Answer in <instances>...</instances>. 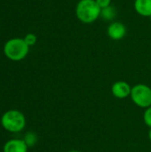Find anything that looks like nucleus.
<instances>
[{
	"instance_id": "obj_11",
	"label": "nucleus",
	"mask_w": 151,
	"mask_h": 152,
	"mask_svg": "<svg viewBox=\"0 0 151 152\" xmlns=\"http://www.w3.org/2000/svg\"><path fill=\"white\" fill-rule=\"evenodd\" d=\"M23 39L25 40L26 44L30 47L36 45V41H37V37L34 33H28L25 35V37H23Z\"/></svg>"
},
{
	"instance_id": "obj_14",
	"label": "nucleus",
	"mask_w": 151,
	"mask_h": 152,
	"mask_svg": "<svg viewBox=\"0 0 151 152\" xmlns=\"http://www.w3.org/2000/svg\"><path fill=\"white\" fill-rule=\"evenodd\" d=\"M148 136H149V140L150 141V142H151V128H150V131H149Z\"/></svg>"
},
{
	"instance_id": "obj_1",
	"label": "nucleus",
	"mask_w": 151,
	"mask_h": 152,
	"mask_svg": "<svg viewBox=\"0 0 151 152\" xmlns=\"http://www.w3.org/2000/svg\"><path fill=\"white\" fill-rule=\"evenodd\" d=\"M101 9L95 0H79L76 5V16L85 24H91L101 17Z\"/></svg>"
},
{
	"instance_id": "obj_7",
	"label": "nucleus",
	"mask_w": 151,
	"mask_h": 152,
	"mask_svg": "<svg viewBox=\"0 0 151 152\" xmlns=\"http://www.w3.org/2000/svg\"><path fill=\"white\" fill-rule=\"evenodd\" d=\"M28 147L23 139H11L3 148V152H28Z\"/></svg>"
},
{
	"instance_id": "obj_15",
	"label": "nucleus",
	"mask_w": 151,
	"mask_h": 152,
	"mask_svg": "<svg viewBox=\"0 0 151 152\" xmlns=\"http://www.w3.org/2000/svg\"><path fill=\"white\" fill-rule=\"evenodd\" d=\"M67 152H80V151H67Z\"/></svg>"
},
{
	"instance_id": "obj_3",
	"label": "nucleus",
	"mask_w": 151,
	"mask_h": 152,
	"mask_svg": "<svg viewBox=\"0 0 151 152\" xmlns=\"http://www.w3.org/2000/svg\"><path fill=\"white\" fill-rule=\"evenodd\" d=\"M2 127L9 133H20L26 126V117L18 110H9L1 117Z\"/></svg>"
},
{
	"instance_id": "obj_9",
	"label": "nucleus",
	"mask_w": 151,
	"mask_h": 152,
	"mask_svg": "<svg viewBox=\"0 0 151 152\" xmlns=\"http://www.w3.org/2000/svg\"><path fill=\"white\" fill-rule=\"evenodd\" d=\"M116 16H117V10L112 5L105 7L101 11V17L105 20H109L112 22L116 18Z\"/></svg>"
},
{
	"instance_id": "obj_12",
	"label": "nucleus",
	"mask_w": 151,
	"mask_h": 152,
	"mask_svg": "<svg viewBox=\"0 0 151 152\" xmlns=\"http://www.w3.org/2000/svg\"><path fill=\"white\" fill-rule=\"evenodd\" d=\"M143 121L148 127L151 128V106L145 109L143 113Z\"/></svg>"
},
{
	"instance_id": "obj_16",
	"label": "nucleus",
	"mask_w": 151,
	"mask_h": 152,
	"mask_svg": "<svg viewBox=\"0 0 151 152\" xmlns=\"http://www.w3.org/2000/svg\"><path fill=\"white\" fill-rule=\"evenodd\" d=\"M150 21H151V16H150Z\"/></svg>"
},
{
	"instance_id": "obj_2",
	"label": "nucleus",
	"mask_w": 151,
	"mask_h": 152,
	"mask_svg": "<svg viewBox=\"0 0 151 152\" xmlns=\"http://www.w3.org/2000/svg\"><path fill=\"white\" fill-rule=\"evenodd\" d=\"M3 51L7 59L12 61H20L28 56L29 46L23 38L13 37L5 42Z\"/></svg>"
},
{
	"instance_id": "obj_4",
	"label": "nucleus",
	"mask_w": 151,
	"mask_h": 152,
	"mask_svg": "<svg viewBox=\"0 0 151 152\" xmlns=\"http://www.w3.org/2000/svg\"><path fill=\"white\" fill-rule=\"evenodd\" d=\"M130 97L137 107L145 110L151 106V87L145 84H137L132 86Z\"/></svg>"
},
{
	"instance_id": "obj_13",
	"label": "nucleus",
	"mask_w": 151,
	"mask_h": 152,
	"mask_svg": "<svg viewBox=\"0 0 151 152\" xmlns=\"http://www.w3.org/2000/svg\"><path fill=\"white\" fill-rule=\"evenodd\" d=\"M95 1L101 9H103L105 7L111 5V0H95Z\"/></svg>"
},
{
	"instance_id": "obj_10",
	"label": "nucleus",
	"mask_w": 151,
	"mask_h": 152,
	"mask_svg": "<svg viewBox=\"0 0 151 152\" xmlns=\"http://www.w3.org/2000/svg\"><path fill=\"white\" fill-rule=\"evenodd\" d=\"M24 142H26V144L28 145V147H32L34 146L36 142H37V136L35 133L33 132H28L25 135H24V138H23Z\"/></svg>"
},
{
	"instance_id": "obj_6",
	"label": "nucleus",
	"mask_w": 151,
	"mask_h": 152,
	"mask_svg": "<svg viewBox=\"0 0 151 152\" xmlns=\"http://www.w3.org/2000/svg\"><path fill=\"white\" fill-rule=\"evenodd\" d=\"M107 33L110 39L118 41L126 35V27L120 21H112L107 28Z\"/></svg>"
},
{
	"instance_id": "obj_8",
	"label": "nucleus",
	"mask_w": 151,
	"mask_h": 152,
	"mask_svg": "<svg viewBox=\"0 0 151 152\" xmlns=\"http://www.w3.org/2000/svg\"><path fill=\"white\" fill-rule=\"evenodd\" d=\"M133 6L139 15L148 18L151 16V0H135Z\"/></svg>"
},
{
	"instance_id": "obj_5",
	"label": "nucleus",
	"mask_w": 151,
	"mask_h": 152,
	"mask_svg": "<svg viewBox=\"0 0 151 152\" xmlns=\"http://www.w3.org/2000/svg\"><path fill=\"white\" fill-rule=\"evenodd\" d=\"M132 86L126 81H117L111 86V94L117 99H125L130 96Z\"/></svg>"
}]
</instances>
